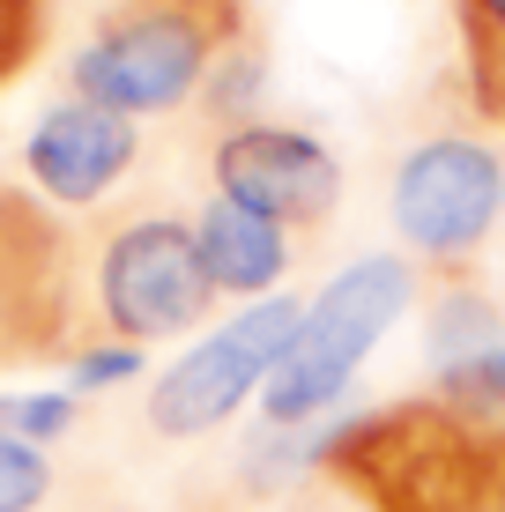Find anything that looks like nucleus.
I'll use <instances>...</instances> for the list:
<instances>
[{
    "label": "nucleus",
    "mask_w": 505,
    "mask_h": 512,
    "mask_svg": "<svg viewBox=\"0 0 505 512\" xmlns=\"http://www.w3.org/2000/svg\"><path fill=\"white\" fill-rule=\"evenodd\" d=\"M238 38H253L246 0H104L90 38L67 52V90L156 119L194 104Z\"/></svg>",
    "instance_id": "obj_1"
},
{
    "label": "nucleus",
    "mask_w": 505,
    "mask_h": 512,
    "mask_svg": "<svg viewBox=\"0 0 505 512\" xmlns=\"http://www.w3.org/2000/svg\"><path fill=\"white\" fill-rule=\"evenodd\" d=\"M320 475L364 512H483V431L431 394L357 409L327 423Z\"/></svg>",
    "instance_id": "obj_2"
},
{
    "label": "nucleus",
    "mask_w": 505,
    "mask_h": 512,
    "mask_svg": "<svg viewBox=\"0 0 505 512\" xmlns=\"http://www.w3.org/2000/svg\"><path fill=\"white\" fill-rule=\"evenodd\" d=\"M416 268L402 253H364L342 275L320 282V297H305V327L290 342V357L275 364V379L260 386V423L298 431V423H327L364 372V357L379 349V334L409 312Z\"/></svg>",
    "instance_id": "obj_3"
},
{
    "label": "nucleus",
    "mask_w": 505,
    "mask_h": 512,
    "mask_svg": "<svg viewBox=\"0 0 505 512\" xmlns=\"http://www.w3.org/2000/svg\"><path fill=\"white\" fill-rule=\"evenodd\" d=\"M216 305V282L201 268L194 245V216H171V208H142V216H119L97 238V268H90V312L104 327V342H171V334H194Z\"/></svg>",
    "instance_id": "obj_4"
},
{
    "label": "nucleus",
    "mask_w": 505,
    "mask_h": 512,
    "mask_svg": "<svg viewBox=\"0 0 505 512\" xmlns=\"http://www.w3.org/2000/svg\"><path fill=\"white\" fill-rule=\"evenodd\" d=\"M82 327V253L38 193L0 179V372L67 364Z\"/></svg>",
    "instance_id": "obj_5"
},
{
    "label": "nucleus",
    "mask_w": 505,
    "mask_h": 512,
    "mask_svg": "<svg viewBox=\"0 0 505 512\" xmlns=\"http://www.w3.org/2000/svg\"><path fill=\"white\" fill-rule=\"evenodd\" d=\"M305 327V297H253V305H238L223 327H208L194 349H179V357L164 364V372L149 379V431L156 438H201L216 431V423H231L260 386L275 379V364L290 357V342H298Z\"/></svg>",
    "instance_id": "obj_6"
},
{
    "label": "nucleus",
    "mask_w": 505,
    "mask_h": 512,
    "mask_svg": "<svg viewBox=\"0 0 505 512\" xmlns=\"http://www.w3.org/2000/svg\"><path fill=\"white\" fill-rule=\"evenodd\" d=\"M394 238L431 268H468L505 216V164L483 134H424L387 186Z\"/></svg>",
    "instance_id": "obj_7"
},
{
    "label": "nucleus",
    "mask_w": 505,
    "mask_h": 512,
    "mask_svg": "<svg viewBox=\"0 0 505 512\" xmlns=\"http://www.w3.org/2000/svg\"><path fill=\"white\" fill-rule=\"evenodd\" d=\"M216 193L246 201L253 216L283 223V231H320L342 208V164L320 134L283 127V119H246V127H223L208 149Z\"/></svg>",
    "instance_id": "obj_8"
},
{
    "label": "nucleus",
    "mask_w": 505,
    "mask_h": 512,
    "mask_svg": "<svg viewBox=\"0 0 505 512\" xmlns=\"http://www.w3.org/2000/svg\"><path fill=\"white\" fill-rule=\"evenodd\" d=\"M134 156H142V127L127 112L90 97H60L23 134V179L60 208H90L134 171Z\"/></svg>",
    "instance_id": "obj_9"
},
{
    "label": "nucleus",
    "mask_w": 505,
    "mask_h": 512,
    "mask_svg": "<svg viewBox=\"0 0 505 512\" xmlns=\"http://www.w3.org/2000/svg\"><path fill=\"white\" fill-rule=\"evenodd\" d=\"M194 245H201V268L216 282V297H275V282L290 275V231L268 216H253L246 201L216 193V201L194 216Z\"/></svg>",
    "instance_id": "obj_10"
},
{
    "label": "nucleus",
    "mask_w": 505,
    "mask_h": 512,
    "mask_svg": "<svg viewBox=\"0 0 505 512\" xmlns=\"http://www.w3.org/2000/svg\"><path fill=\"white\" fill-rule=\"evenodd\" d=\"M454 30L468 104H476V119L505 127V0H454Z\"/></svg>",
    "instance_id": "obj_11"
},
{
    "label": "nucleus",
    "mask_w": 505,
    "mask_h": 512,
    "mask_svg": "<svg viewBox=\"0 0 505 512\" xmlns=\"http://www.w3.org/2000/svg\"><path fill=\"white\" fill-rule=\"evenodd\" d=\"M498 342H505V312L483 290L454 282V290L431 297V357H439V372L461 364V357H476V349H498Z\"/></svg>",
    "instance_id": "obj_12"
},
{
    "label": "nucleus",
    "mask_w": 505,
    "mask_h": 512,
    "mask_svg": "<svg viewBox=\"0 0 505 512\" xmlns=\"http://www.w3.org/2000/svg\"><path fill=\"white\" fill-rule=\"evenodd\" d=\"M431 401H446V409L461 423H476V431H505V342L446 364L439 386H431Z\"/></svg>",
    "instance_id": "obj_13"
},
{
    "label": "nucleus",
    "mask_w": 505,
    "mask_h": 512,
    "mask_svg": "<svg viewBox=\"0 0 505 512\" xmlns=\"http://www.w3.org/2000/svg\"><path fill=\"white\" fill-rule=\"evenodd\" d=\"M260 90H268V60H260V45H253V38H238V45L216 60V75H208L201 104H216L223 127H246L253 104H260Z\"/></svg>",
    "instance_id": "obj_14"
},
{
    "label": "nucleus",
    "mask_w": 505,
    "mask_h": 512,
    "mask_svg": "<svg viewBox=\"0 0 505 512\" xmlns=\"http://www.w3.org/2000/svg\"><path fill=\"white\" fill-rule=\"evenodd\" d=\"M75 394H0V431L23 446H52L60 431H75Z\"/></svg>",
    "instance_id": "obj_15"
},
{
    "label": "nucleus",
    "mask_w": 505,
    "mask_h": 512,
    "mask_svg": "<svg viewBox=\"0 0 505 512\" xmlns=\"http://www.w3.org/2000/svg\"><path fill=\"white\" fill-rule=\"evenodd\" d=\"M45 498H52L45 446H23V438L0 431V512H38Z\"/></svg>",
    "instance_id": "obj_16"
},
{
    "label": "nucleus",
    "mask_w": 505,
    "mask_h": 512,
    "mask_svg": "<svg viewBox=\"0 0 505 512\" xmlns=\"http://www.w3.org/2000/svg\"><path fill=\"white\" fill-rule=\"evenodd\" d=\"M127 379H142V349L134 342H82L67 357V394H112Z\"/></svg>",
    "instance_id": "obj_17"
},
{
    "label": "nucleus",
    "mask_w": 505,
    "mask_h": 512,
    "mask_svg": "<svg viewBox=\"0 0 505 512\" xmlns=\"http://www.w3.org/2000/svg\"><path fill=\"white\" fill-rule=\"evenodd\" d=\"M38 23H45V0H0V82L30 60L38 45Z\"/></svg>",
    "instance_id": "obj_18"
},
{
    "label": "nucleus",
    "mask_w": 505,
    "mask_h": 512,
    "mask_svg": "<svg viewBox=\"0 0 505 512\" xmlns=\"http://www.w3.org/2000/svg\"><path fill=\"white\" fill-rule=\"evenodd\" d=\"M483 512H505V431H483Z\"/></svg>",
    "instance_id": "obj_19"
}]
</instances>
